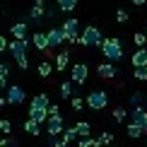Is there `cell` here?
<instances>
[{"instance_id": "9a60e30c", "label": "cell", "mask_w": 147, "mask_h": 147, "mask_svg": "<svg viewBox=\"0 0 147 147\" xmlns=\"http://www.w3.org/2000/svg\"><path fill=\"white\" fill-rule=\"evenodd\" d=\"M130 65H133V68H138V65H147V48L145 46L135 48V53L130 56Z\"/></svg>"}, {"instance_id": "4fadbf2b", "label": "cell", "mask_w": 147, "mask_h": 147, "mask_svg": "<svg viewBox=\"0 0 147 147\" xmlns=\"http://www.w3.org/2000/svg\"><path fill=\"white\" fill-rule=\"evenodd\" d=\"M29 118H34L36 123L44 125L46 118H48V109H44V106H29Z\"/></svg>"}, {"instance_id": "ac0fdd59", "label": "cell", "mask_w": 147, "mask_h": 147, "mask_svg": "<svg viewBox=\"0 0 147 147\" xmlns=\"http://www.w3.org/2000/svg\"><path fill=\"white\" fill-rule=\"evenodd\" d=\"M24 133H27V135H34V138H39V135H41V123H36L34 118L24 121Z\"/></svg>"}, {"instance_id": "74e56055", "label": "cell", "mask_w": 147, "mask_h": 147, "mask_svg": "<svg viewBox=\"0 0 147 147\" xmlns=\"http://www.w3.org/2000/svg\"><path fill=\"white\" fill-rule=\"evenodd\" d=\"M7 44H10V41H7V39H5V36H3V34H0V53H3V51H5V48H7Z\"/></svg>"}, {"instance_id": "1f68e13d", "label": "cell", "mask_w": 147, "mask_h": 147, "mask_svg": "<svg viewBox=\"0 0 147 147\" xmlns=\"http://www.w3.org/2000/svg\"><path fill=\"white\" fill-rule=\"evenodd\" d=\"M128 101H130L133 106H138V104L142 101V92H133V94H130V99H128Z\"/></svg>"}, {"instance_id": "836d02e7", "label": "cell", "mask_w": 147, "mask_h": 147, "mask_svg": "<svg viewBox=\"0 0 147 147\" xmlns=\"http://www.w3.org/2000/svg\"><path fill=\"white\" fill-rule=\"evenodd\" d=\"M116 22L125 24V22H128V12H125V10H118V12H116Z\"/></svg>"}, {"instance_id": "7a4b0ae2", "label": "cell", "mask_w": 147, "mask_h": 147, "mask_svg": "<svg viewBox=\"0 0 147 147\" xmlns=\"http://www.w3.org/2000/svg\"><path fill=\"white\" fill-rule=\"evenodd\" d=\"M101 41H104L101 32L94 27V24H87V27L80 32V41H77V44H82L87 48H96V46H101Z\"/></svg>"}, {"instance_id": "d4e9b609", "label": "cell", "mask_w": 147, "mask_h": 147, "mask_svg": "<svg viewBox=\"0 0 147 147\" xmlns=\"http://www.w3.org/2000/svg\"><path fill=\"white\" fill-rule=\"evenodd\" d=\"M48 104H51L48 94H36L34 99H32V106H44V109H48Z\"/></svg>"}, {"instance_id": "4316f807", "label": "cell", "mask_w": 147, "mask_h": 147, "mask_svg": "<svg viewBox=\"0 0 147 147\" xmlns=\"http://www.w3.org/2000/svg\"><path fill=\"white\" fill-rule=\"evenodd\" d=\"M70 106H72V111H82V109L84 106H87V104H84V99H82V96H70Z\"/></svg>"}, {"instance_id": "277c9868", "label": "cell", "mask_w": 147, "mask_h": 147, "mask_svg": "<svg viewBox=\"0 0 147 147\" xmlns=\"http://www.w3.org/2000/svg\"><path fill=\"white\" fill-rule=\"evenodd\" d=\"M60 27H63V34H65V44H77L80 41V32L82 29H80V22L75 17H68Z\"/></svg>"}, {"instance_id": "7402d4cb", "label": "cell", "mask_w": 147, "mask_h": 147, "mask_svg": "<svg viewBox=\"0 0 147 147\" xmlns=\"http://www.w3.org/2000/svg\"><path fill=\"white\" fill-rule=\"evenodd\" d=\"M72 80H65V82H60V96H63V99H70L72 96Z\"/></svg>"}, {"instance_id": "44dd1931", "label": "cell", "mask_w": 147, "mask_h": 147, "mask_svg": "<svg viewBox=\"0 0 147 147\" xmlns=\"http://www.w3.org/2000/svg\"><path fill=\"white\" fill-rule=\"evenodd\" d=\"M75 130H77V135H80V138L92 135V125L87 123V121H80V123H75Z\"/></svg>"}, {"instance_id": "f1b7e54d", "label": "cell", "mask_w": 147, "mask_h": 147, "mask_svg": "<svg viewBox=\"0 0 147 147\" xmlns=\"http://www.w3.org/2000/svg\"><path fill=\"white\" fill-rule=\"evenodd\" d=\"M133 44H135V48L145 46V44H147V34H145V32H138L135 36H133Z\"/></svg>"}, {"instance_id": "d590c367", "label": "cell", "mask_w": 147, "mask_h": 147, "mask_svg": "<svg viewBox=\"0 0 147 147\" xmlns=\"http://www.w3.org/2000/svg\"><path fill=\"white\" fill-rule=\"evenodd\" d=\"M10 70H12V68H10V63H0V75L7 77V75H10Z\"/></svg>"}, {"instance_id": "9c48e42d", "label": "cell", "mask_w": 147, "mask_h": 147, "mask_svg": "<svg viewBox=\"0 0 147 147\" xmlns=\"http://www.w3.org/2000/svg\"><path fill=\"white\" fill-rule=\"evenodd\" d=\"M48 36V48H60L65 44V34H63V27H51L46 32Z\"/></svg>"}, {"instance_id": "7c38bea8", "label": "cell", "mask_w": 147, "mask_h": 147, "mask_svg": "<svg viewBox=\"0 0 147 147\" xmlns=\"http://www.w3.org/2000/svg\"><path fill=\"white\" fill-rule=\"evenodd\" d=\"M10 34L15 36V39H24V36H29V24H27V20L15 22V24L10 27Z\"/></svg>"}, {"instance_id": "f35d334b", "label": "cell", "mask_w": 147, "mask_h": 147, "mask_svg": "<svg viewBox=\"0 0 147 147\" xmlns=\"http://www.w3.org/2000/svg\"><path fill=\"white\" fill-rule=\"evenodd\" d=\"M0 89H7V77L0 75Z\"/></svg>"}, {"instance_id": "ba28073f", "label": "cell", "mask_w": 147, "mask_h": 147, "mask_svg": "<svg viewBox=\"0 0 147 147\" xmlns=\"http://www.w3.org/2000/svg\"><path fill=\"white\" fill-rule=\"evenodd\" d=\"M44 125H46V133H48V138H51V135L56 138V135H60V133L65 130V125H63V116H60V113H58V116H48Z\"/></svg>"}, {"instance_id": "4dcf8cb0", "label": "cell", "mask_w": 147, "mask_h": 147, "mask_svg": "<svg viewBox=\"0 0 147 147\" xmlns=\"http://www.w3.org/2000/svg\"><path fill=\"white\" fill-rule=\"evenodd\" d=\"M12 130V123L7 118H0V133H5V135H7V133Z\"/></svg>"}, {"instance_id": "2e32d148", "label": "cell", "mask_w": 147, "mask_h": 147, "mask_svg": "<svg viewBox=\"0 0 147 147\" xmlns=\"http://www.w3.org/2000/svg\"><path fill=\"white\" fill-rule=\"evenodd\" d=\"M44 17H46V5H44V0H36L32 12H29V20L39 22V20H44Z\"/></svg>"}, {"instance_id": "8fae6325", "label": "cell", "mask_w": 147, "mask_h": 147, "mask_svg": "<svg viewBox=\"0 0 147 147\" xmlns=\"http://www.w3.org/2000/svg\"><path fill=\"white\" fill-rule=\"evenodd\" d=\"M96 75H99L101 80H113L116 75H118V70L111 65V60H106V63H99V65H96Z\"/></svg>"}, {"instance_id": "83f0119b", "label": "cell", "mask_w": 147, "mask_h": 147, "mask_svg": "<svg viewBox=\"0 0 147 147\" xmlns=\"http://www.w3.org/2000/svg\"><path fill=\"white\" fill-rule=\"evenodd\" d=\"M125 116H128L125 106H116V109H113V121H118V123H123V121H125Z\"/></svg>"}, {"instance_id": "5bb4252c", "label": "cell", "mask_w": 147, "mask_h": 147, "mask_svg": "<svg viewBox=\"0 0 147 147\" xmlns=\"http://www.w3.org/2000/svg\"><path fill=\"white\" fill-rule=\"evenodd\" d=\"M32 44H34V48L36 51H48V36H46V32H34V39H32Z\"/></svg>"}, {"instance_id": "603a6c76", "label": "cell", "mask_w": 147, "mask_h": 147, "mask_svg": "<svg viewBox=\"0 0 147 147\" xmlns=\"http://www.w3.org/2000/svg\"><path fill=\"white\" fill-rule=\"evenodd\" d=\"M56 5H58V10H63V12H72L77 7V0H56Z\"/></svg>"}, {"instance_id": "30bf717a", "label": "cell", "mask_w": 147, "mask_h": 147, "mask_svg": "<svg viewBox=\"0 0 147 147\" xmlns=\"http://www.w3.org/2000/svg\"><path fill=\"white\" fill-rule=\"evenodd\" d=\"M130 121H133V123H138V125L145 130V135H147V111H145L142 106H140V104L130 111Z\"/></svg>"}, {"instance_id": "d6986e66", "label": "cell", "mask_w": 147, "mask_h": 147, "mask_svg": "<svg viewBox=\"0 0 147 147\" xmlns=\"http://www.w3.org/2000/svg\"><path fill=\"white\" fill-rule=\"evenodd\" d=\"M36 72H39L41 77H48V75H51V72H53V60H51V58L41 60V63L36 65Z\"/></svg>"}, {"instance_id": "6da1fadb", "label": "cell", "mask_w": 147, "mask_h": 147, "mask_svg": "<svg viewBox=\"0 0 147 147\" xmlns=\"http://www.w3.org/2000/svg\"><path fill=\"white\" fill-rule=\"evenodd\" d=\"M101 53L106 60H111V63H116V60L123 58V44H121V39H104L101 41Z\"/></svg>"}, {"instance_id": "5b68a950", "label": "cell", "mask_w": 147, "mask_h": 147, "mask_svg": "<svg viewBox=\"0 0 147 147\" xmlns=\"http://www.w3.org/2000/svg\"><path fill=\"white\" fill-rule=\"evenodd\" d=\"M29 44H32V41H29V36H24V39H15V36H12V41L7 44V51L12 53V58H22V56H27V48H29Z\"/></svg>"}, {"instance_id": "8992f818", "label": "cell", "mask_w": 147, "mask_h": 147, "mask_svg": "<svg viewBox=\"0 0 147 147\" xmlns=\"http://www.w3.org/2000/svg\"><path fill=\"white\" fill-rule=\"evenodd\" d=\"M87 77H89V65H87V63H72V75H70V80L77 84V87H82V84L87 82Z\"/></svg>"}, {"instance_id": "e0dca14e", "label": "cell", "mask_w": 147, "mask_h": 147, "mask_svg": "<svg viewBox=\"0 0 147 147\" xmlns=\"http://www.w3.org/2000/svg\"><path fill=\"white\" fill-rule=\"evenodd\" d=\"M53 63H56V70L58 72H63L65 68H68V63H70V51H60L56 58H53Z\"/></svg>"}, {"instance_id": "cb8c5ba5", "label": "cell", "mask_w": 147, "mask_h": 147, "mask_svg": "<svg viewBox=\"0 0 147 147\" xmlns=\"http://www.w3.org/2000/svg\"><path fill=\"white\" fill-rule=\"evenodd\" d=\"M60 138H63V140H65V142H68V145H70V142H72V140H77L80 135H77V130H75V125H72V128H65V130H63V133H60Z\"/></svg>"}, {"instance_id": "b9f144b4", "label": "cell", "mask_w": 147, "mask_h": 147, "mask_svg": "<svg viewBox=\"0 0 147 147\" xmlns=\"http://www.w3.org/2000/svg\"><path fill=\"white\" fill-rule=\"evenodd\" d=\"M7 104V96H0V106H5Z\"/></svg>"}, {"instance_id": "e575fe53", "label": "cell", "mask_w": 147, "mask_h": 147, "mask_svg": "<svg viewBox=\"0 0 147 147\" xmlns=\"http://www.w3.org/2000/svg\"><path fill=\"white\" fill-rule=\"evenodd\" d=\"M58 113H60L58 104H48V116H58Z\"/></svg>"}, {"instance_id": "f546056e", "label": "cell", "mask_w": 147, "mask_h": 147, "mask_svg": "<svg viewBox=\"0 0 147 147\" xmlns=\"http://www.w3.org/2000/svg\"><path fill=\"white\" fill-rule=\"evenodd\" d=\"M96 140H99V145H111V142H113L116 138L111 135V133H101V135L96 138Z\"/></svg>"}, {"instance_id": "7bdbcfd3", "label": "cell", "mask_w": 147, "mask_h": 147, "mask_svg": "<svg viewBox=\"0 0 147 147\" xmlns=\"http://www.w3.org/2000/svg\"><path fill=\"white\" fill-rule=\"evenodd\" d=\"M145 34H147V29H145Z\"/></svg>"}, {"instance_id": "8d00e7d4", "label": "cell", "mask_w": 147, "mask_h": 147, "mask_svg": "<svg viewBox=\"0 0 147 147\" xmlns=\"http://www.w3.org/2000/svg\"><path fill=\"white\" fill-rule=\"evenodd\" d=\"M3 145H17V140H12V138H3L0 135V147Z\"/></svg>"}, {"instance_id": "d6a6232c", "label": "cell", "mask_w": 147, "mask_h": 147, "mask_svg": "<svg viewBox=\"0 0 147 147\" xmlns=\"http://www.w3.org/2000/svg\"><path fill=\"white\" fill-rule=\"evenodd\" d=\"M17 68H20V70H29V58H27V56L17 58Z\"/></svg>"}, {"instance_id": "484cf974", "label": "cell", "mask_w": 147, "mask_h": 147, "mask_svg": "<svg viewBox=\"0 0 147 147\" xmlns=\"http://www.w3.org/2000/svg\"><path fill=\"white\" fill-rule=\"evenodd\" d=\"M133 77L140 80V82H147V65H138V68H133Z\"/></svg>"}, {"instance_id": "3957f363", "label": "cell", "mask_w": 147, "mask_h": 147, "mask_svg": "<svg viewBox=\"0 0 147 147\" xmlns=\"http://www.w3.org/2000/svg\"><path fill=\"white\" fill-rule=\"evenodd\" d=\"M84 104L92 111H104L109 106V92L106 89H92L87 94V99H84Z\"/></svg>"}, {"instance_id": "ffe728a7", "label": "cell", "mask_w": 147, "mask_h": 147, "mask_svg": "<svg viewBox=\"0 0 147 147\" xmlns=\"http://www.w3.org/2000/svg\"><path fill=\"white\" fill-rule=\"evenodd\" d=\"M125 133H128V138H142V135H145V130H142V128H140L138 123H133V121L128 123Z\"/></svg>"}, {"instance_id": "60d3db41", "label": "cell", "mask_w": 147, "mask_h": 147, "mask_svg": "<svg viewBox=\"0 0 147 147\" xmlns=\"http://www.w3.org/2000/svg\"><path fill=\"white\" fill-rule=\"evenodd\" d=\"M130 3H133V5H138V7H140V5H145L147 0H130Z\"/></svg>"}, {"instance_id": "52a82bcc", "label": "cell", "mask_w": 147, "mask_h": 147, "mask_svg": "<svg viewBox=\"0 0 147 147\" xmlns=\"http://www.w3.org/2000/svg\"><path fill=\"white\" fill-rule=\"evenodd\" d=\"M5 96H7V104H15V106H20V104H24V99H27V92H24L20 84H7V89H5Z\"/></svg>"}, {"instance_id": "ab89813d", "label": "cell", "mask_w": 147, "mask_h": 147, "mask_svg": "<svg viewBox=\"0 0 147 147\" xmlns=\"http://www.w3.org/2000/svg\"><path fill=\"white\" fill-rule=\"evenodd\" d=\"M46 17L48 20H56V10H46Z\"/></svg>"}]
</instances>
